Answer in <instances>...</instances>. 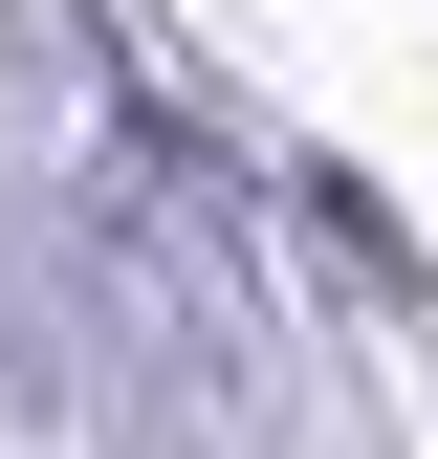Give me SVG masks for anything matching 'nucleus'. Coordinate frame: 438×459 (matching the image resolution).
I'll list each match as a JSON object with an SVG mask.
<instances>
[]
</instances>
